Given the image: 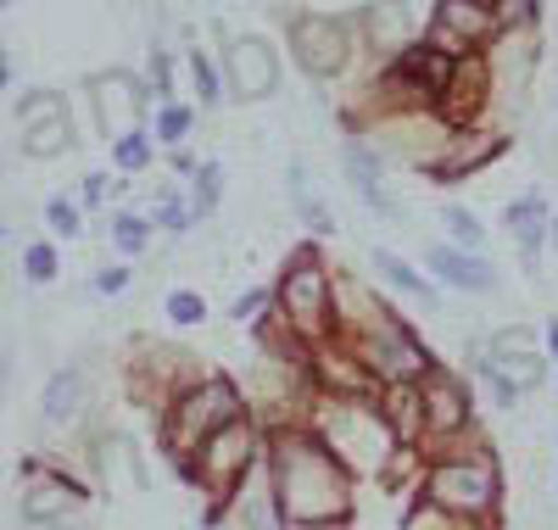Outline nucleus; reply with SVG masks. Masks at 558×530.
Returning a JSON list of instances; mask_svg holds the SVG:
<instances>
[{
	"mask_svg": "<svg viewBox=\"0 0 558 530\" xmlns=\"http://www.w3.org/2000/svg\"><path fill=\"white\" fill-rule=\"evenodd\" d=\"M418 397H425V436H458V430L470 424V392H463L452 374L430 369L418 380Z\"/></svg>",
	"mask_w": 558,
	"mask_h": 530,
	"instance_id": "9b49d317",
	"label": "nucleus"
},
{
	"mask_svg": "<svg viewBox=\"0 0 558 530\" xmlns=\"http://www.w3.org/2000/svg\"><path fill=\"white\" fill-rule=\"evenodd\" d=\"M402 530H481V519H463V514H452V508H441V503L425 497V503L408 508Z\"/></svg>",
	"mask_w": 558,
	"mask_h": 530,
	"instance_id": "412c9836",
	"label": "nucleus"
},
{
	"mask_svg": "<svg viewBox=\"0 0 558 530\" xmlns=\"http://www.w3.org/2000/svg\"><path fill=\"white\" fill-rule=\"evenodd\" d=\"M89 89H96V112H101V129H107V134L123 140V134L140 129V112H146V89H140L129 73H101Z\"/></svg>",
	"mask_w": 558,
	"mask_h": 530,
	"instance_id": "f8f14e48",
	"label": "nucleus"
},
{
	"mask_svg": "<svg viewBox=\"0 0 558 530\" xmlns=\"http://www.w3.org/2000/svg\"><path fill=\"white\" fill-rule=\"evenodd\" d=\"M17 474L28 480V486H23V525H68L84 508V497H89L78 480H68V474H39L34 458H23Z\"/></svg>",
	"mask_w": 558,
	"mask_h": 530,
	"instance_id": "6e6552de",
	"label": "nucleus"
},
{
	"mask_svg": "<svg viewBox=\"0 0 558 530\" xmlns=\"http://www.w3.org/2000/svg\"><path fill=\"white\" fill-rule=\"evenodd\" d=\"M286 530H347V519H313V525H286Z\"/></svg>",
	"mask_w": 558,
	"mask_h": 530,
	"instance_id": "f704fd0d",
	"label": "nucleus"
},
{
	"mask_svg": "<svg viewBox=\"0 0 558 530\" xmlns=\"http://www.w3.org/2000/svg\"><path fill=\"white\" fill-rule=\"evenodd\" d=\"M7 7H12V0H7Z\"/></svg>",
	"mask_w": 558,
	"mask_h": 530,
	"instance_id": "4c0bfd02",
	"label": "nucleus"
},
{
	"mask_svg": "<svg viewBox=\"0 0 558 530\" xmlns=\"http://www.w3.org/2000/svg\"><path fill=\"white\" fill-rule=\"evenodd\" d=\"M246 419V397L235 392L229 380H196V385H184V392L168 402L162 413V447L179 458V469L191 463L202 453V442H213L223 424H235Z\"/></svg>",
	"mask_w": 558,
	"mask_h": 530,
	"instance_id": "f03ea898",
	"label": "nucleus"
},
{
	"mask_svg": "<svg viewBox=\"0 0 558 530\" xmlns=\"http://www.w3.org/2000/svg\"><path fill=\"white\" fill-rule=\"evenodd\" d=\"M229 84H235V95H246V101H263V95H274L279 84V62L263 39H241L229 45Z\"/></svg>",
	"mask_w": 558,
	"mask_h": 530,
	"instance_id": "4468645a",
	"label": "nucleus"
},
{
	"mask_svg": "<svg viewBox=\"0 0 558 530\" xmlns=\"http://www.w3.org/2000/svg\"><path fill=\"white\" fill-rule=\"evenodd\" d=\"M17 123H23V152L28 157H62L73 146V123H68V107H62V95L51 89H34L23 95V107H17Z\"/></svg>",
	"mask_w": 558,
	"mask_h": 530,
	"instance_id": "1a4fd4ad",
	"label": "nucleus"
},
{
	"mask_svg": "<svg viewBox=\"0 0 558 530\" xmlns=\"http://www.w3.org/2000/svg\"><path fill=\"white\" fill-rule=\"evenodd\" d=\"M547 352L558 358V318H547Z\"/></svg>",
	"mask_w": 558,
	"mask_h": 530,
	"instance_id": "c9c22d12",
	"label": "nucleus"
},
{
	"mask_svg": "<svg viewBox=\"0 0 558 530\" xmlns=\"http://www.w3.org/2000/svg\"><path fill=\"white\" fill-rule=\"evenodd\" d=\"M291 45H296V57H302V68L313 79H330L347 62V45H341V23L336 17H296L291 23Z\"/></svg>",
	"mask_w": 558,
	"mask_h": 530,
	"instance_id": "9d476101",
	"label": "nucleus"
},
{
	"mask_svg": "<svg viewBox=\"0 0 558 530\" xmlns=\"http://www.w3.org/2000/svg\"><path fill=\"white\" fill-rule=\"evenodd\" d=\"M84 402H89L84 369H57L51 380H45L39 413H45V424H78V419H84Z\"/></svg>",
	"mask_w": 558,
	"mask_h": 530,
	"instance_id": "dca6fc26",
	"label": "nucleus"
},
{
	"mask_svg": "<svg viewBox=\"0 0 558 530\" xmlns=\"http://www.w3.org/2000/svg\"><path fill=\"white\" fill-rule=\"evenodd\" d=\"M274 492H235V519L246 530H274Z\"/></svg>",
	"mask_w": 558,
	"mask_h": 530,
	"instance_id": "4be33fe9",
	"label": "nucleus"
},
{
	"mask_svg": "<svg viewBox=\"0 0 558 530\" xmlns=\"http://www.w3.org/2000/svg\"><path fill=\"white\" fill-rule=\"evenodd\" d=\"M168 318L191 329V324H202V318H207V302H202L196 291H173V297H168Z\"/></svg>",
	"mask_w": 558,
	"mask_h": 530,
	"instance_id": "393cba45",
	"label": "nucleus"
},
{
	"mask_svg": "<svg viewBox=\"0 0 558 530\" xmlns=\"http://www.w3.org/2000/svg\"><path fill=\"white\" fill-rule=\"evenodd\" d=\"M184 129H191V112H184V107H168V112H162V123H157V134L168 140V146H179Z\"/></svg>",
	"mask_w": 558,
	"mask_h": 530,
	"instance_id": "7c9ffc66",
	"label": "nucleus"
},
{
	"mask_svg": "<svg viewBox=\"0 0 558 530\" xmlns=\"http://www.w3.org/2000/svg\"><path fill=\"white\" fill-rule=\"evenodd\" d=\"M23 274H28L34 285H51V279H57V252H51V246H28V252H23Z\"/></svg>",
	"mask_w": 558,
	"mask_h": 530,
	"instance_id": "bb28decb",
	"label": "nucleus"
},
{
	"mask_svg": "<svg viewBox=\"0 0 558 530\" xmlns=\"http://www.w3.org/2000/svg\"><path fill=\"white\" fill-rule=\"evenodd\" d=\"M123 285H129V268H101V274H96V291H101V297H118Z\"/></svg>",
	"mask_w": 558,
	"mask_h": 530,
	"instance_id": "473e14b6",
	"label": "nucleus"
},
{
	"mask_svg": "<svg viewBox=\"0 0 558 530\" xmlns=\"http://www.w3.org/2000/svg\"><path fill=\"white\" fill-rule=\"evenodd\" d=\"M553 246H558V218H553Z\"/></svg>",
	"mask_w": 558,
	"mask_h": 530,
	"instance_id": "e433bc0d",
	"label": "nucleus"
},
{
	"mask_svg": "<svg viewBox=\"0 0 558 530\" xmlns=\"http://www.w3.org/2000/svg\"><path fill=\"white\" fill-rule=\"evenodd\" d=\"M274 503L286 525H313V519H347L352 508V469L307 430H279L274 447Z\"/></svg>",
	"mask_w": 558,
	"mask_h": 530,
	"instance_id": "f257e3e1",
	"label": "nucleus"
},
{
	"mask_svg": "<svg viewBox=\"0 0 558 530\" xmlns=\"http://www.w3.org/2000/svg\"><path fill=\"white\" fill-rule=\"evenodd\" d=\"M324 447H330L347 469H375L386 474L391 463V442H397V430L386 419L380 402H352V397H336L330 408H324ZM402 447V442H397Z\"/></svg>",
	"mask_w": 558,
	"mask_h": 530,
	"instance_id": "7ed1b4c3",
	"label": "nucleus"
},
{
	"mask_svg": "<svg viewBox=\"0 0 558 530\" xmlns=\"http://www.w3.org/2000/svg\"><path fill=\"white\" fill-rule=\"evenodd\" d=\"M274 297H279V318L291 324V335H302V341H324V335H330V324H336V285H330V274L318 268L313 252H302L286 268V279H279Z\"/></svg>",
	"mask_w": 558,
	"mask_h": 530,
	"instance_id": "39448f33",
	"label": "nucleus"
},
{
	"mask_svg": "<svg viewBox=\"0 0 558 530\" xmlns=\"http://www.w3.org/2000/svg\"><path fill=\"white\" fill-rule=\"evenodd\" d=\"M268 302H279V297H274V291H246V297H241L235 308H229V313H235V324H257Z\"/></svg>",
	"mask_w": 558,
	"mask_h": 530,
	"instance_id": "cd10ccee",
	"label": "nucleus"
},
{
	"mask_svg": "<svg viewBox=\"0 0 558 530\" xmlns=\"http://www.w3.org/2000/svg\"><path fill=\"white\" fill-rule=\"evenodd\" d=\"M45 224H51V234H68V240H78V234H84V213H78L68 196L45 202Z\"/></svg>",
	"mask_w": 558,
	"mask_h": 530,
	"instance_id": "b1692460",
	"label": "nucleus"
},
{
	"mask_svg": "<svg viewBox=\"0 0 558 530\" xmlns=\"http://www.w3.org/2000/svg\"><path fill=\"white\" fill-rule=\"evenodd\" d=\"M191 73H196V89H202V101H218V84H213V68L202 57H191Z\"/></svg>",
	"mask_w": 558,
	"mask_h": 530,
	"instance_id": "72a5a7b5",
	"label": "nucleus"
},
{
	"mask_svg": "<svg viewBox=\"0 0 558 530\" xmlns=\"http://www.w3.org/2000/svg\"><path fill=\"white\" fill-rule=\"evenodd\" d=\"M425 263H430V274H436L441 285H458V291H475V297L497 291V268H492V263H486L481 252L430 246V252H425Z\"/></svg>",
	"mask_w": 558,
	"mask_h": 530,
	"instance_id": "2eb2a0df",
	"label": "nucleus"
},
{
	"mask_svg": "<svg viewBox=\"0 0 558 530\" xmlns=\"http://www.w3.org/2000/svg\"><path fill=\"white\" fill-rule=\"evenodd\" d=\"M508 234L525 246V257H536V246H542V234H553V224H547V207H542V196H520V202H508Z\"/></svg>",
	"mask_w": 558,
	"mask_h": 530,
	"instance_id": "a211bd4d",
	"label": "nucleus"
},
{
	"mask_svg": "<svg viewBox=\"0 0 558 530\" xmlns=\"http://www.w3.org/2000/svg\"><path fill=\"white\" fill-rule=\"evenodd\" d=\"M447 229H452V246H458V252H481V246H486L481 218L463 213V207H447Z\"/></svg>",
	"mask_w": 558,
	"mask_h": 530,
	"instance_id": "5701e85b",
	"label": "nucleus"
},
{
	"mask_svg": "<svg viewBox=\"0 0 558 530\" xmlns=\"http://www.w3.org/2000/svg\"><path fill=\"white\" fill-rule=\"evenodd\" d=\"M112 240H118L123 252H140V246H146V224H140V218H118L112 224Z\"/></svg>",
	"mask_w": 558,
	"mask_h": 530,
	"instance_id": "c756f323",
	"label": "nucleus"
},
{
	"mask_svg": "<svg viewBox=\"0 0 558 530\" xmlns=\"http://www.w3.org/2000/svg\"><path fill=\"white\" fill-rule=\"evenodd\" d=\"M497 492L502 486H497L492 453H458V458L430 463V474H425V497L463 514V519H486L497 508Z\"/></svg>",
	"mask_w": 558,
	"mask_h": 530,
	"instance_id": "20e7f679",
	"label": "nucleus"
},
{
	"mask_svg": "<svg viewBox=\"0 0 558 530\" xmlns=\"http://www.w3.org/2000/svg\"><path fill=\"white\" fill-rule=\"evenodd\" d=\"M347 179H352V190L363 196V207L368 213H380V218H391V224H402V202L391 196V184H386V168H380V157L368 152V146H347Z\"/></svg>",
	"mask_w": 558,
	"mask_h": 530,
	"instance_id": "ddd939ff",
	"label": "nucleus"
},
{
	"mask_svg": "<svg viewBox=\"0 0 558 530\" xmlns=\"http://www.w3.org/2000/svg\"><path fill=\"white\" fill-rule=\"evenodd\" d=\"M375 274L391 285V291H402V297H413V302H425V308H441V302H436V291L425 285V274L408 268L397 252H375Z\"/></svg>",
	"mask_w": 558,
	"mask_h": 530,
	"instance_id": "6ab92c4d",
	"label": "nucleus"
},
{
	"mask_svg": "<svg viewBox=\"0 0 558 530\" xmlns=\"http://www.w3.org/2000/svg\"><path fill=\"white\" fill-rule=\"evenodd\" d=\"M157 224H162V229H173V234H184V229H191V213H184V202L162 196V207H157Z\"/></svg>",
	"mask_w": 558,
	"mask_h": 530,
	"instance_id": "2f4dec72",
	"label": "nucleus"
},
{
	"mask_svg": "<svg viewBox=\"0 0 558 530\" xmlns=\"http://www.w3.org/2000/svg\"><path fill=\"white\" fill-rule=\"evenodd\" d=\"M441 34H470V39H486L492 34V12L481 7V0H441Z\"/></svg>",
	"mask_w": 558,
	"mask_h": 530,
	"instance_id": "aec40b11",
	"label": "nucleus"
},
{
	"mask_svg": "<svg viewBox=\"0 0 558 530\" xmlns=\"http://www.w3.org/2000/svg\"><path fill=\"white\" fill-rule=\"evenodd\" d=\"M257 453H263V436H257V424H252V413H246V419H235V424H223L213 442H202V453L184 463V474L202 480L213 497H235V492L246 486V469L257 463Z\"/></svg>",
	"mask_w": 558,
	"mask_h": 530,
	"instance_id": "423d86ee",
	"label": "nucleus"
},
{
	"mask_svg": "<svg viewBox=\"0 0 558 530\" xmlns=\"http://www.w3.org/2000/svg\"><path fill=\"white\" fill-rule=\"evenodd\" d=\"M112 157H118V168H129V173H134V168H146V140H140V134H123Z\"/></svg>",
	"mask_w": 558,
	"mask_h": 530,
	"instance_id": "c85d7f7f",
	"label": "nucleus"
},
{
	"mask_svg": "<svg viewBox=\"0 0 558 530\" xmlns=\"http://www.w3.org/2000/svg\"><path fill=\"white\" fill-rule=\"evenodd\" d=\"M218 184H223V168L207 162V168L196 173V218H207V213L218 207Z\"/></svg>",
	"mask_w": 558,
	"mask_h": 530,
	"instance_id": "a878e982",
	"label": "nucleus"
},
{
	"mask_svg": "<svg viewBox=\"0 0 558 530\" xmlns=\"http://www.w3.org/2000/svg\"><path fill=\"white\" fill-rule=\"evenodd\" d=\"M286 190H291V207H296V218H302L313 234H336V213H330V202L318 196V184H313V173H307L302 162H291Z\"/></svg>",
	"mask_w": 558,
	"mask_h": 530,
	"instance_id": "f3484780",
	"label": "nucleus"
},
{
	"mask_svg": "<svg viewBox=\"0 0 558 530\" xmlns=\"http://www.w3.org/2000/svg\"><path fill=\"white\" fill-rule=\"evenodd\" d=\"M475 358H481V374H486V385L497 392V402H502V408H508V402H520L525 392H536V385L547 380V363L536 358L531 329H525V324L497 329Z\"/></svg>",
	"mask_w": 558,
	"mask_h": 530,
	"instance_id": "0eeeda50",
	"label": "nucleus"
}]
</instances>
